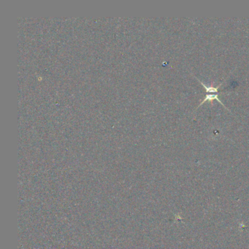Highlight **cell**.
I'll return each instance as SVG.
<instances>
[{"instance_id":"obj_2","label":"cell","mask_w":249,"mask_h":249,"mask_svg":"<svg viewBox=\"0 0 249 249\" xmlns=\"http://www.w3.org/2000/svg\"><path fill=\"white\" fill-rule=\"evenodd\" d=\"M200 84H201L204 87H205L207 93H217L218 89H219V88L220 87V86H221V84H219L217 87H213V86H207L206 85H205V84H203V83L200 80Z\"/></svg>"},{"instance_id":"obj_1","label":"cell","mask_w":249,"mask_h":249,"mask_svg":"<svg viewBox=\"0 0 249 249\" xmlns=\"http://www.w3.org/2000/svg\"><path fill=\"white\" fill-rule=\"evenodd\" d=\"M214 100H216L218 101V102H219L220 103H221V104H222V105L223 106V107H225V108H227V107L226 106L224 105V104H223L222 102H221V101H220V100H219V94H207L206 95V97H205V100H204L203 101H202V102L200 104V105H199V107L200 105H202V104H203L204 102H206V101H210L211 102H213V101Z\"/></svg>"}]
</instances>
